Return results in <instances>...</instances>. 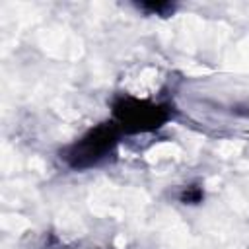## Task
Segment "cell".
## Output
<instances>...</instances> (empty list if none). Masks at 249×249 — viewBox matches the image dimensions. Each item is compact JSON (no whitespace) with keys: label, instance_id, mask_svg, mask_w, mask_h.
<instances>
[{"label":"cell","instance_id":"obj_2","mask_svg":"<svg viewBox=\"0 0 249 249\" xmlns=\"http://www.w3.org/2000/svg\"><path fill=\"white\" fill-rule=\"evenodd\" d=\"M119 124L117 123H101L95 128L88 130L80 140L70 144L62 158L72 169H88L99 163L119 142Z\"/></svg>","mask_w":249,"mask_h":249},{"label":"cell","instance_id":"obj_3","mask_svg":"<svg viewBox=\"0 0 249 249\" xmlns=\"http://www.w3.org/2000/svg\"><path fill=\"white\" fill-rule=\"evenodd\" d=\"M136 6L144 12H148V14H156V16H161V18H167L175 12V4H171V2H140Z\"/></svg>","mask_w":249,"mask_h":249},{"label":"cell","instance_id":"obj_1","mask_svg":"<svg viewBox=\"0 0 249 249\" xmlns=\"http://www.w3.org/2000/svg\"><path fill=\"white\" fill-rule=\"evenodd\" d=\"M113 117L121 130L128 134H138L161 128L169 121L171 111L167 105L161 103L123 95L113 103Z\"/></svg>","mask_w":249,"mask_h":249},{"label":"cell","instance_id":"obj_4","mask_svg":"<svg viewBox=\"0 0 249 249\" xmlns=\"http://www.w3.org/2000/svg\"><path fill=\"white\" fill-rule=\"evenodd\" d=\"M200 200H202V189L196 185H191L181 193V202L185 204H198Z\"/></svg>","mask_w":249,"mask_h":249}]
</instances>
